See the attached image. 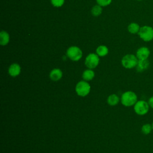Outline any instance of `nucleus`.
Instances as JSON below:
<instances>
[{
    "label": "nucleus",
    "mask_w": 153,
    "mask_h": 153,
    "mask_svg": "<svg viewBox=\"0 0 153 153\" xmlns=\"http://www.w3.org/2000/svg\"><path fill=\"white\" fill-rule=\"evenodd\" d=\"M152 130V124L149 123H145L142 125L141 127V132L145 135L149 134Z\"/></svg>",
    "instance_id": "obj_17"
},
{
    "label": "nucleus",
    "mask_w": 153,
    "mask_h": 153,
    "mask_svg": "<svg viewBox=\"0 0 153 153\" xmlns=\"http://www.w3.org/2000/svg\"><path fill=\"white\" fill-rule=\"evenodd\" d=\"M95 76V73L94 71L91 69H85L82 74V78L83 80L86 81H91Z\"/></svg>",
    "instance_id": "obj_12"
},
{
    "label": "nucleus",
    "mask_w": 153,
    "mask_h": 153,
    "mask_svg": "<svg viewBox=\"0 0 153 153\" xmlns=\"http://www.w3.org/2000/svg\"><path fill=\"white\" fill-rule=\"evenodd\" d=\"M148 103L149 105V107L152 109H153V96L150 97L148 100Z\"/></svg>",
    "instance_id": "obj_21"
},
{
    "label": "nucleus",
    "mask_w": 153,
    "mask_h": 153,
    "mask_svg": "<svg viewBox=\"0 0 153 153\" xmlns=\"http://www.w3.org/2000/svg\"><path fill=\"white\" fill-rule=\"evenodd\" d=\"M149 105L148 102L144 100H137L133 106V110L134 112L138 115H145L149 110Z\"/></svg>",
    "instance_id": "obj_5"
},
{
    "label": "nucleus",
    "mask_w": 153,
    "mask_h": 153,
    "mask_svg": "<svg viewBox=\"0 0 153 153\" xmlns=\"http://www.w3.org/2000/svg\"><path fill=\"white\" fill-rule=\"evenodd\" d=\"M75 89L77 95L81 97H85L90 93L91 86L88 81L82 80L76 84Z\"/></svg>",
    "instance_id": "obj_4"
},
{
    "label": "nucleus",
    "mask_w": 153,
    "mask_h": 153,
    "mask_svg": "<svg viewBox=\"0 0 153 153\" xmlns=\"http://www.w3.org/2000/svg\"><path fill=\"white\" fill-rule=\"evenodd\" d=\"M109 50L108 47L105 45H101L97 47L96 50V54L99 56V57H104L106 56L108 54Z\"/></svg>",
    "instance_id": "obj_16"
},
{
    "label": "nucleus",
    "mask_w": 153,
    "mask_h": 153,
    "mask_svg": "<svg viewBox=\"0 0 153 153\" xmlns=\"http://www.w3.org/2000/svg\"><path fill=\"white\" fill-rule=\"evenodd\" d=\"M140 26L136 22L130 23L127 26V30L131 34H137L140 30Z\"/></svg>",
    "instance_id": "obj_13"
},
{
    "label": "nucleus",
    "mask_w": 153,
    "mask_h": 153,
    "mask_svg": "<svg viewBox=\"0 0 153 153\" xmlns=\"http://www.w3.org/2000/svg\"><path fill=\"white\" fill-rule=\"evenodd\" d=\"M152 124V130H153V122L152 123V124Z\"/></svg>",
    "instance_id": "obj_22"
},
{
    "label": "nucleus",
    "mask_w": 153,
    "mask_h": 153,
    "mask_svg": "<svg viewBox=\"0 0 153 153\" xmlns=\"http://www.w3.org/2000/svg\"><path fill=\"white\" fill-rule=\"evenodd\" d=\"M138 61L139 60L136 55L127 54L123 57L121 59V65L124 68L131 69L136 67Z\"/></svg>",
    "instance_id": "obj_2"
},
{
    "label": "nucleus",
    "mask_w": 153,
    "mask_h": 153,
    "mask_svg": "<svg viewBox=\"0 0 153 153\" xmlns=\"http://www.w3.org/2000/svg\"><path fill=\"white\" fill-rule=\"evenodd\" d=\"M66 56L72 61H78L82 56V51L78 47L71 46L68 48Z\"/></svg>",
    "instance_id": "obj_6"
},
{
    "label": "nucleus",
    "mask_w": 153,
    "mask_h": 153,
    "mask_svg": "<svg viewBox=\"0 0 153 153\" xmlns=\"http://www.w3.org/2000/svg\"><path fill=\"white\" fill-rule=\"evenodd\" d=\"M49 76L52 81H59L63 76V72L59 68H54L50 71Z\"/></svg>",
    "instance_id": "obj_10"
},
{
    "label": "nucleus",
    "mask_w": 153,
    "mask_h": 153,
    "mask_svg": "<svg viewBox=\"0 0 153 153\" xmlns=\"http://www.w3.org/2000/svg\"><path fill=\"white\" fill-rule=\"evenodd\" d=\"M8 74L12 77H16L20 74L21 67L19 64L17 63H12L8 69Z\"/></svg>",
    "instance_id": "obj_9"
},
{
    "label": "nucleus",
    "mask_w": 153,
    "mask_h": 153,
    "mask_svg": "<svg viewBox=\"0 0 153 153\" xmlns=\"http://www.w3.org/2000/svg\"><path fill=\"white\" fill-rule=\"evenodd\" d=\"M10 41V35L5 30H2L0 32V44L1 45H6Z\"/></svg>",
    "instance_id": "obj_15"
},
{
    "label": "nucleus",
    "mask_w": 153,
    "mask_h": 153,
    "mask_svg": "<svg viewBox=\"0 0 153 153\" xmlns=\"http://www.w3.org/2000/svg\"><path fill=\"white\" fill-rule=\"evenodd\" d=\"M150 54L151 51L149 48L147 47L142 46L137 50L135 55L136 56L138 60H146L148 59Z\"/></svg>",
    "instance_id": "obj_8"
},
{
    "label": "nucleus",
    "mask_w": 153,
    "mask_h": 153,
    "mask_svg": "<svg viewBox=\"0 0 153 153\" xmlns=\"http://www.w3.org/2000/svg\"><path fill=\"white\" fill-rule=\"evenodd\" d=\"M149 66V62L148 59L146 60H139L137 65L136 67V71L138 72H142L148 69Z\"/></svg>",
    "instance_id": "obj_11"
},
{
    "label": "nucleus",
    "mask_w": 153,
    "mask_h": 153,
    "mask_svg": "<svg viewBox=\"0 0 153 153\" xmlns=\"http://www.w3.org/2000/svg\"><path fill=\"white\" fill-rule=\"evenodd\" d=\"M91 13L93 16H95V17L99 16L102 13V8L100 5H99L98 4L96 5L93 6V8H91Z\"/></svg>",
    "instance_id": "obj_18"
},
{
    "label": "nucleus",
    "mask_w": 153,
    "mask_h": 153,
    "mask_svg": "<svg viewBox=\"0 0 153 153\" xmlns=\"http://www.w3.org/2000/svg\"><path fill=\"white\" fill-rule=\"evenodd\" d=\"M97 4L100 5L101 7H105L109 5L111 2L112 0H96Z\"/></svg>",
    "instance_id": "obj_20"
},
{
    "label": "nucleus",
    "mask_w": 153,
    "mask_h": 153,
    "mask_svg": "<svg viewBox=\"0 0 153 153\" xmlns=\"http://www.w3.org/2000/svg\"><path fill=\"white\" fill-rule=\"evenodd\" d=\"M120 99L116 94H110L107 98V103L110 106H115L118 104Z\"/></svg>",
    "instance_id": "obj_14"
},
{
    "label": "nucleus",
    "mask_w": 153,
    "mask_h": 153,
    "mask_svg": "<svg viewBox=\"0 0 153 153\" xmlns=\"http://www.w3.org/2000/svg\"><path fill=\"white\" fill-rule=\"evenodd\" d=\"M99 56L96 53H90L85 59V65L88 69L96 68L99 63Z\"/></svg>",
    "instance_id": "obj_7"
},
{
    "label": "nucleus",
    "mask_w": 153,
    "mask_h": 153,
    "mask_svg": "<svg viewBox=\"0 0 153 153\" xmlns=\"http://www.w3.org/2000/svg\"><path fill=\"white\" fill-rule=\"evenodd\" d=\"M137 34L142 41L150 42L153 40V27L149 25L142 26Z\"/></svg>",
    "instance_id": "obj_3"
},
{
    "label": "nucleus",
    "mask_w": 153,
    "mask_h": 153,
    "mask_svg": "<svg viewBox=\"0 0 153 153\" xmlns=\"http://www.w3.org/2000/svg\"><path fill=\"white\" fill-rule=\"evenodd\" d=\"M120 101L123 106L130 107L134 106L137 102V96L136 93L133 91H126L122 94L120 97Z\"/></svg>",
    "instance_id": "obj_1"
},
{
    "label": "nucleus",
    "mask_w": 153,
    "mask_h": 153,
    "mask_svg": "<svg viewBox=\"0 0 153 153\" xmlns=\"http://www.w3.org/2000/svg\"><path fill=\"white\" fill-rule=\"evenodd\" d=\"M50 1H51V4L55 7H60L65 3V0H50Z\"/></svg>",
    "instance_id": "obj_19"
},
{
    "label": "nucleus",
    "mask_w": 153,
    "mask_h": 153,
    "mask_svg": "<svg viewBox=\"0 0 153 153\" xmlns=\"http://www.w3.org/2000/svg\"><path fill=\"white\" fill-rule=\"evenodd\" d=\"M136 1H143V0H136Z\"/></svg>",
    "instance_id": "obj_23"
}]
</instances>
